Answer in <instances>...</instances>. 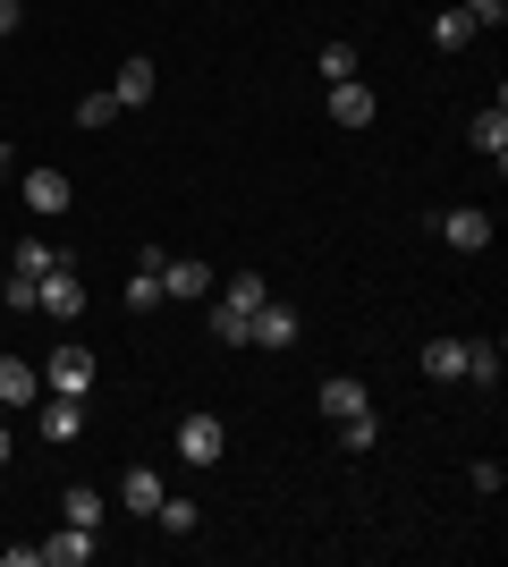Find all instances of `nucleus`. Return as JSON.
<instances>
[{
	"label": "nucleus",
	"mask_w": 508,
	"mask_h": 567,
	"mask_svg": "<svg viewBox=\"0 0 508 567\" xmlns=\"http://www.w3.org/2000/svg\"><path fill=\"white\" fill-rule=\"evenodd\" d=\"M43 390H51V399H85V390H94V348L60 339V348L43 355Z\"/></svg>",
	"instance_id": "f257e3e1"
},
{
	"label": "nucleus",
	"mask_w": 508,
	"mask_h": 567,
	"mask_svg": "<svg viewBox=\"0 0 508 567\" xmlns=\"http://www.w3.org/2000/svg\"><path fill=\"white\" fill-rule=\"evenodd\" d=\"M34 313H51V322H76V313H85V280H76V262H60V271L34 280Z\"/></svg>",
	"instance_id": "f03ea898"
},
{
	"label": "nucleus",
	"mask_w": 508,
	"mask_h": 567,
	"mask_svg": "<svg viewBox=\"0 0 508 567\" xmlns=\"http://www.w3.org/2000/svg\"><path fill=\"white\" fill-rule=\"evenodd\" d=\"M220 450H229V424H220V415H187V424H178V457H187V466H220Z\"/></svg>",
	"instance_id": "7ed1b4c3"
},
{
	"label": "nucleus",
	"mask_w": 508,
	"mask_h": 567,
	"mask_svg": "<svg viewBox=\"0 0 508 567\" xmlns=\"http://www.w3.org/2000/svg\"><path fill=\"white\" fill-rule=\"evenodd\" d=\"M69 204H76V187H69V169H25V213H43V220H60V213H69Z\"/></svg>",
	"instance_id": "20e7f679"
},
{
	"label": "nucleus",
	"mask_w": 508,
	"mask_h": 567,
	"mask_svg": "<svg viewBox=\"0 0 508 567\" xmlns=\"http://www.w3.org/2000/svg\"><path fill=\"white\" fill-rule=\"evenodd\" d=\"M246 348H297V306L263 297V306H255V331H246Z\"/></svg>",
	"instance_id": "39448f33"
},
{
	"label": "nucleus",
	"mask_w": 508,
	"mask_h": 567,
	"mask_svg": "<svg viewBox=\"0 0 508 567\" xmlns=\"http://www.w3.org/2000/svg\"><path fill=\"white\" fill-rule=\"evenodd\" d=\"M440 237H449L458 255H484V246H491V213H484V204H458V213L440 220Z\"/></svg>",
	"instance_id": "423d86ee"
},
{
	"label": "nucleus",
	"mask_w": 508,
	"mask_h": 567,
	"mask_svg": "<svg viewBox=\"0 0 508 567\" xmlns=\"http://www.w3.org/2000/svg\"><path fill=\"white\" fill-rule=\"evenodd\" d=\"M94 534H85V525H60V534H51V543H34V559H43V567H85V559H94Z\"/></svg>",
	"instance_id": "0eeeda50"
},
{
	"label": "nucleus",
	"mask_w": 508,
	"mask_h": 567,
	"mask_svg": "<svg viewBox=\"0 0 508 567\" xmlns=\"http://www.w3.org/2000/svg\"><path fill=\"white\" fill-rule=\"evenodd\" d=\"M162 297H212V262L169 255V262H162Z\"/></svg>",
	"instance_id": "6e6552de"
},
{
	"label": "nucleus",
	"mask_w": 508,
	"mask_h": 567,
	"mask_svg": "<svg viewBox=\"0 0 508 567\" xmlns=\"http://www.w3.org/2000/svg\"><path fill=\"white\" fill-rule=\"evenodd\" d=\"M373 111H382V102H373V85H364V76L331 85V118H339V127H373Z\"/></svg>",
	"instance_id": "1a4fd4ad"
},
{
	"label": "nucleus",
	"mask_w": 508,
	"mask_h": 567,
	"mask_svg": "<svg viewBox=\"0 0 508 567\" xmlns=\"http://www.w3.org/2000/svg\"><path fill=\"white\" fill-rule=\"evenodd\" d=\"M162 474H153V466H127L120 474V508H127V517H153V508H162Z\"/></svg>",
	"instance_id": "9d476101"
},
{
	"label": "nucleus",
	"mask_w": 508,
	"mask_h": 567,
	"mask_svg": "<svg viewBox=\"0 0 508 567\" xmlns=\"http://www.w3.org/2000/svg\"><path fill=\"white\" fill-rule=\"evenodd\" d=\"M162 246H145V262H136V280H127V313H153L162 306Z\"/></svg>",
	"instance_id": "9b49d317"
},
{
	"label": "nucleus",
	"mask_w": 508,
	"mask_h": 567,
	"mask_svg": "<svg viewBox=\"0 0 508 567\" xmlns=\"http://www.w3.org/2000/svg\"><path fill=\"white\" fill-rule=\"evenodd\" d=\"M111 102H120V111H145V102H153V60H120V76H111Z\"/></svg>",
	"instance_id": "f8f14e48"
},
{
	"label": "nucleus",
	"mask_w": 508,
	"mask_h": 567,
	"mask_svg": "<svg viewBox=\"0 0 508 567\" xmlns=\"http://www.w3.org/2000/svg\"><path fill=\"white\" fill-rule=\"evenodd\" d=\"M466 136H475V153H484V162H500V153H508V102L491 94V111H475V127H466Z\"/></svg>",
	"instance_id": "ddd939ff"
},
{
	"label": "nucleus",
	"mask_w": 508,
	"mask_h": 567,
	"mask_svg": "<svg viewBox=\"0 0 508 567\" xmlns=\"http://www.w3.org/2000/svg\"><path fill=\"white\" fill-rule=\"evenodd\" d=\"M34 390H43V373H34L25 355H0V415H9V406H25Z\"/></svg>",
	"instance_id": "4468645a"
},
{
	"label": "nucleus",
	"mask_w": 508,
	"mask_h": 567,
	"mask_svg": "<svg viewBox=\"0 0 508 567\" xmlns=\"http://www.w3.org/2000/svg\"><path fill=\"white\" fill-rule=\"evenodd\" d=\"M76 432H85V399H51L43 406V441H51V450H69Z\"/></svg>",
	"instance_id": "2eb2a0df"
},
{
	"label": "nucleus",
	"mask_w": 508,
	"mask_h": 567,
	"mask_svg": "<svg viewBox=\"0 0 508 567\" xmlns=\"http://www.w3.org/2000/svg\"><path fill=\"white\" fill-rule=\"evenodd\" d=\"M60 525H85V534H102V492H94V483H69V492H60Z\"/></svg>",
	"instance_id": "dca6fc26"
},
{
	"label": "nucleus",
	"mask_w": 508,
	"mask_h": 567,
	"mask_svg": "<svg viewBox=\"0 0 508 567\" xmlns=\"http://www.w3.org/2000/svg\"><path fill=\"white\" fill-rule=\"evenodd\" d=\"M424 373L433 381H466V339H424Z\"/></svg>",
	"instance_id": "f3484780"
},
{
	"label": "nucleus",
	"mask_w": 508,
	"mask_h": 567,
	"mask_svg": "<svg viewBox=\"0 0 508 567\" xmlns=\"http://www.w3.org/2000/svg\"><path fill=\"white\" fill-rule=\"evenodd\" d=\"M373 441H382V415H373V406H356V415H339V450H348V457H364Z\"/></svg>",
	"instance_id": "a211bd4d"
},
{
	"label": "nucleus",
	"mask_w": 508,
	"mask_h": 567,
	"mask_svg": "<svg viewBox=\"0 0 508 567\" xmlns=\"http://www.w3.org/2000/svg\"><path fill=\"white\" fill-rule=\"evenodd\" d=\"M356 406H373V399H364V381H348V373L322 381V415H331V424H339V415H356Z\"/></svg>",
	"instance_id": "6ab92c4d"
},
{
	"label": "nucleus",
	"mask_w": 508,
	"mask_h": 567,
	"mask_svg": "<svg viewBox=\"0 0 508 567\" xmlns=\"http://www.w3.org/2000/svg\"><path fill=\"white\" fill-rule=\"evenodd\" d=\"M60 262H69V255H60L51 237H18V271H25V280H43V271H60Z\"/></svg>",
	"instance_id": "aec40b11"
},
{
	"label": "nucleus",
	"mask_w": 508,
	"mask_h": 567,
	"mask_svg": "<svg viewBox=\"0 0 508 567\" xmlns=\"http://www.w3.org/2000/svg\"><path fill=\"white\" fill-rule=\"evenodd\" d=\"M475 34H484V25L466 18V9H440V18H433V43H440V51H466Z\"/></svg>",
	"instance_id": "412c9836"
},
{
	"label": "nucleus",
	"mask_w": 508,
	"mask_h": 567,
	"mask_svg": "<svg viewBox=\"0 0 508 567\" xmlns=\"http://www.w3.org/2000/svg\"><path fill=\"white\" fill-rule=\"evenodd\" d=\"M466 381H500V339H466Z\"/></svg>",
	"instance_id": "4be33fe9"
},
{
	"label": "nucleus",
	"mask_w": 508,
	"mask_h": 567,
	"mask_svg": "<svg viewBox=\"0 0 508 567\" xmlns=\"http://www.w3.org/2000/svg\"><path fill=\"white\" fill-rule=\"evenodd\" d=\"M153 517H162V534H178V543H187L195 525H204V508H195V499H162Z\"/></svg>",
	"instance_id": "5701e85b"
},
{
	"label": "nucleus",
	"mask_w": 508,
	"mask_h": 567,
	"mask_svg": "<svg viewBox=\"0 0 508 567\" xmlns=\"http://www.w3.org/2000/svg\"><path fill=\"white\" fill-rule=\"evenodd\" d=\"M314 69H322V85H348V76H356V51H348V43H322Z\"/></svg>",
	"instance_id": "b1692460"
},
{
	"label": "nucleus",
	"mask_w": 508,
	"mask_h": 567,
	"mask_svg": "<svg viewBox=\"0 0 508 567\" xmlns=\"http://www.w3.org/2000/svg\"><path fill=\"white\" fill-rule=\"evenodd\" d=\"M111 118H120V102H111V94H85V102H76V127H111Z\"/></svg>",
	"instance_id": "393cba45"
},
{
	"label": "nucleus",
	"mask_w": 508,
	"mask_h": 567,
	"mask_svg": "<svg viewBox=\"0 0 508 567\" xmlns=\"http://www.w3.org/2000/svg\"><path fill=\"white\" fill-rule=\"evenodd\" d=\"M458 9H466L475 25H500V18H508V0H458Z\"/></svg>",
	"instance_id": "a878e982"
},
{
	"label": "nucleus",
	"mask_w": 508,
	"mask_h": 567,
	"mask_svg": "<svg viewBox=\"0 0 508 567\" xmlns=\"http://www.w3.org/2000/svg\"><path fill=\"white\" fill-rule=\"evenodd\" d=\"M9 34H18V0H0V43H9Z\"/></svg>",
	"instance_id": "bb28decb"
},
{
	"label": "nucleus",
	"mask_w": 508,
	"mask_h": 567,
	"mask_svg": "<svg viewBox=\"0 0 508 567\" xmlns=\"http://www.w3.org/2000/svg\"><path fill=\"white\" fill-rule=\"evenodd\" d=\"M9 457H18V441H9V424H0V466H9Z\"/></svg>",
	"instance_id": "cd10ccee"
},
{
	"label": "nucleus",
	"mask_w": 508,
	"mask_h": 567,
	"mask_svg": "<svg viewBox=\"0 0 508 567\" xmlns=\"http://www.w3.org/2000/svg\"><path fill=\"white\" fill-rule=\"evenodd\" d=\"M0 153H9V127H0Z\"/></svg>",
	"instance_id": "c85d7f7f"
}]
</instances>
